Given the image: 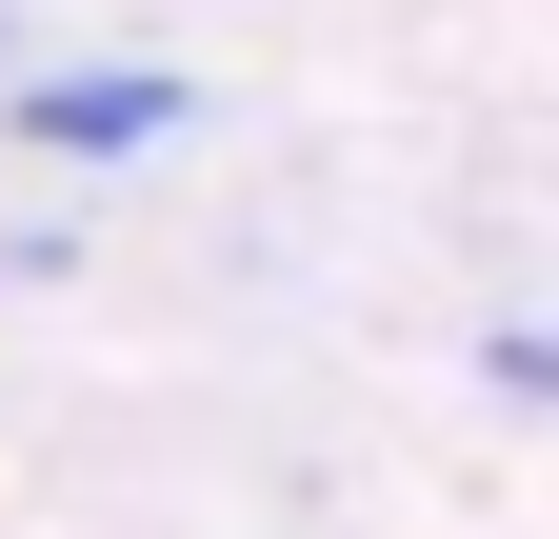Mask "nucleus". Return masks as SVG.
<instances>
[{
	"mask_svg": "<svg viewBox=\"0 0 559 539\" xmlns=\"http://www.w3.org/2000/svg\"><path fill=\"white\" fill-rule=\"evenodd\" d=\"M21 141H40V160H140V141H180V60H40V81H21Z\"/></svg>",
	"mask_w": 559,
	"mask_h": 539,
	"instance_id": "obj_1",
	"label": "nucleus"
}]
</instances>
